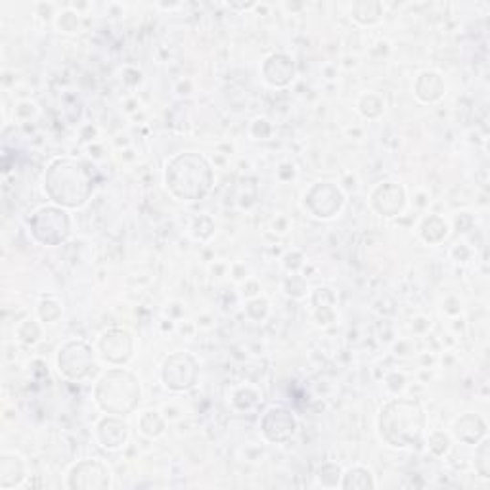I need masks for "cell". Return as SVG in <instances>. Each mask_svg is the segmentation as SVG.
<instances>
[{"label": "cell", "instance_id": "1", "mask_svg": "<svg viewBox=\"0 0 490 490\" xmlns=\"http://www.w3.org/2000/svg\"><path fill=\"white\" fill-rule=\"evenodd\" d=\"M165 181L174 198L184 202L202 200L211 190L213 172L209 163L198 153H182L174 158L169 167Z\"/></svg>", "mask_w": 490, "mask_h": 490}, {"label": "cell", "instance_id": "2", "mask_svg": "<svg viewBox=\"0 0 490 490\" xmlns=\"http://www.w3.org/2000/svg\"><path fill=\"white\" fill-rule=\"evenodd\" d=\"M45 182L50 200L66 207L83 205L92 193V179L89 171L81 163L71 160L52 163Z\"/></svg>", "mask_w": 490, "mask_h": 490}, {"label": "cell", "instance_id": "3", "mask_svg": "<svg viewBox=\"0 0 490 490\" xmlns=\"http://www.w3.org/2000/svg\"><path fill=\"white\" fill-rule=\"evenodd\" d=\"M423 410L414 401H393L381 410V437L391 446L404 448L416 444L423 433Z\"/></svg>", "mask_w": 490, "mask_h": 490}, {"label": "cell", "instance_id": "4", "mask_svg": "<svg viewBox=\"0 0 490 490\" xmlns=\"http://www.w3.org/2000/svg\"><path fill=\"white\" fill-rule=\"evenodd\" d=\"M96 401L111 414H127L141 401V385L123 370H111L96 387Z\"/></svg>", "mask_w": 490, "mask_h": 490}, {"label": "cell", "instance_id": "5", "mask_svg": "<svg viewBox=\"0 0 490 490\" xmlns=\"http://www.w3.org/2000/svg\"><path fill=\"white\" fill-rule=\"evenodd\" d=\"M33 236L45 245L62 244L69 234V219L60 209H41L31 219Z\"/></svg>", "mask_w": 490, "mask_h": 490}, {"label": "cell", "instance_id": "6", "mask_svg": "<svg viewBox=\"0 0 490 490\" xmlns=\"http://www.w3.org/2000/svg\"><path fill=\"white\" fill-rule=\"evenodd\" d=\"M60 370L71 380H83L90 374V370L94 368V359L92 350L87 343L77 341L69 343L64 347L60 352V359H57Z\"/></svg>", "mask_w": 490, "mask_h": 490}, {"label": "cell", "instance_id": "7", "mask_svg": "<svg viewBox=\"0 0 490 490\" xmlns=\"http://www.w3.org/2000/svg\"><path fill=\"white\" fill-rule=\"evenodd\" d=\"M109 477L100 462H83L69 475V486L73 488H106Z\"/></svg>", "mask_w": 490, "mask_h": 490}, {"label": "cell", "instance_id": "8", "mask_svg": "<svg viewBox=\"0 0 490 490\" xmlns=\"http://www.w3.org/2000/svg\"><path fill=\"white\" fill-rule=\"evenodd\" d=\"M263 431L270 441L284 443L293 435V431H296V422H293V416L289 412L282 408L270 410L263 420Z\"/></svg>", "mask_w": 490, "mask_h": 490}, {"label": "cell", "instance_id": "9", "mask_svg": "<svg viewBox=\"0 0 490 490\" xmlns=\"http://www.w3.org/2000/svg\"><path fill=\"white\" fill-rule=\"evenodd\" d=\"M104 357L111 362H123L130 357V338L127 331L113 329L106 333L102 339Z\"/></svg>", "mask_w": 490, "mask_h": 490}, {"label": "cell", "instance_id": "10", "mask_svg": "<svg viewBox=\"0 0 490 490\" xmlns=\"http://www.w3.org/2000/svg\"><path fill=\"white\" fill-rule=\"evenodd\" d=\"M163 380H165V385L171 389H179V391L188 389L195 381V364L190 366L188 370H179V360H176V355H174L165 362Z\"/></svg>", "mask_w": 490, "mask_h": 490}, {"label": "cell", "instance_id": "11", "mask_svg": "<svg viewBox=\"0 0 490 490\" xmlns=\"http://www.w3.org/2000/svg\"><path fill=\"white\" fill-rule=\"evenodd\" d=\"M389 188H391V186H381V188L376 190L378 193L385 195V203L378 205L376 209H378L380 213H383V214H397V213L402 209V205H404V193H402V190L399 188V190L393 193V198H391V195H389Z\"/></svg>", "mask_w": 490, "mask_h": 490}]
</instances>
